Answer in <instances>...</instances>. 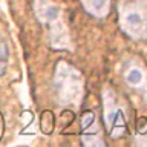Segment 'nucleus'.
I'll list each match as a JSON object with an SVG mask.
<instances>
[{
    "label": "nucleus",
    "mask_w": 147,
    "mask_h": 147,
    "mask_svg": "<svg viewBox=\"0 0 147 147\" xmlns=\"http://www.w3.org/2000/svg\"><path fill=\"white\" fill-rule=\"evenodd\" d=\"M124 81L127 83L132 89H146L147 84V78H146V72L141 66L132 64L130 67H127L124 71Z\"/></svg>",
    "instance_id": "6"
},
{
    "label": "nucleus",
    "mask_w": 147,
    "mask_h": 147,
    "mask_svg": "<svg viewBox=\"0 0 147 147\" xmlns=\"http://www.w3.org/2000/svg\"><path fill=\"white\" fill-rule=\"evenodd\" d=\"M81 142L84 146H106V141L101 135V129L95 121V113L86 110L81 115Z\"/></svg>",
    "instance_id": "5"
},
{
    "label": "nucleus",
    "mask_w": 147,
    "mask_h": 147,
    "mask_svg": "<svg viewBox=\"0 0 147 147\" xmlns=\"http://www.w3.org/2000/svg\"><path fill=\"white\" fill-rule=\"evenodd\" d=\"M55 94L58 103L64 107H78L84 95V80L78 69L66 61H60L54 77Z\"/></svg>",
    "instance_id": "1"
},
{
    "label": "nucleus",
    "mask_w": 147,
    "mask_h": 147,
    "mask_svg": "<svg viewBox=\"0 0 147 147\" xmlns=\"http://www.w3.org/2000/svg\"><path fill=\"white\" fill-rule=\"evenodd\" d=\"M103 118L106 130L112 138H121L127 135V115L126 109L113 89H106L103 94Z\"/></svg>",
    "instance_id": "4"
},
{
    "label": "nucleus",
    "mask_w": 147,
    "mask_h": 147,
    "mask_svg": "<svg viewBox=\"0 0 147 147\" xmlns=\"http://www.w3.org/2000/svg\"><path fill=\"white\" fill-rule=\"evenodd\" d=\"M83 8L94 17H104L109 12L110 0H81Z\"/></svg>",
    "instance_id": "7"
},
{
    "label": "nucleus",
    "mask_w": 147,
    "mask_h": 147,
    "mask_svg": "<svg viewBox=\"0 0 147 147\" xmlns=\"http://www.w3.org/2000/svg\"><path fill=\"white\" fill-rule=\"evenodd\" d=\"M34 9L37 18L48 31L49 45L55 49L71 48L69 34L61 17V8L51 0H35Z\"/></svg>",
    "instance_id": "2"
},
{
    "label": "nucleus",
    "mask_w": 147,
    "mask_h": 147,
    "mask_svg": "<svg viewBox=\"0 0 147 147\" xmlns=\"http://www.w3.org/2000/svg\"><path fill=\"white\" fill-rule=\"evenodd\" d=\"M136 132L140 135H146L147 133V118L146 117H140L136 119Z\"/></svg>",
    "instance_id": "10"
},
{
    "label": "nucleus",
    "mask_w": 147,
    "mask_h": 147,
    "mask_svg": "<svg viewBox=\"0 0 147 147\" xmlns=\"http://www.w3.org/2000/svg\"><path fill=\"white\" fill-rule=\"evenodd\" d=\"M8 61H9V49L8 45L3 38H0V77L5 75L8 67Z\"/></svg>",
    "instance_id": "9"
},
{
    "label": "nucleus",
    "mask_w": 147,
    "mask_h": 147,
    "mask_svg": "<svg viewBox=\"0 0 147 147\" xmlns=\"http://www.w3.org/2000/svg\"><path fill=\"white\" fill-rule=\"evenodd\" d=\"M119 26L135 40L147 38V2L135 0L119 6Z\"/></svg>",
    "instance_id": "3"
},
{
    "label": "nucleus",
    "mask_w": 147,
    "mask_h": 147,
    "mask_svg": "<svg viewBox=\"0 0 147 147\" xmlns=\"http://www.w3.org/2000/svg\"><path fill=\"white\" fill-rule=\"evenodd\" d=\"M40 129L45 135H49L54 130V113L51 110H45L40 117Z\"/></svg>",
    "instance_id": "8"
}]
</instances>
